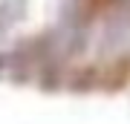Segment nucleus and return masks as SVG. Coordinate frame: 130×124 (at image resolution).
<instances>
[{"label":"nucleus","instance_id":"obj_1","mask_svg":"<svg viewBox=\"0 0 130 124\" xmlns=\"http://www.w3.org/2000/svg\"><path fill=\"white\" fill-rule=\"evenodd\" d=\"M127 43H130V20L124 14H110L101 23L95 46L104 52V58H116L121 55V49H127Z\"/></svg>","mask_w":130,"mask_h":124},{"label":"nucleus","instance_id":"obj_2","mask_svg":"<svg viewBox=\"0 0 130 124\" xmlns=\"http://www.w3.org/2000/svg\"><path fill=\"white\" fill-rule=\"evenodd\" d=\"M29 12V0H0V35H9L20 26Z\"/></svg>","mask_w":130,"mask_h":124},{"label":"nucleus","instance_id":"obj_3","mask_svg":"<svg viewBox=\"0 0 130 124\" xmlns=\"http://www.w3.org/2000/svg\"><path fill=\"white\" fill-rule=\"evenodd\" d=\"M121 3H127V6H130V0H121Z\"/></svg>","mask_w":130,"mask_h":124}]
</instances>
